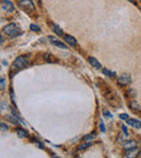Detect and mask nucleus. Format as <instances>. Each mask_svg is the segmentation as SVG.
Returning a JSON list of instances; mask_svg holds the SVG:
<instances>
[{"label": "nucleus", "instance_id": "21", "mask_svg": "<svg viewBox=\"0 0 141 158\" xmlns=\"http://www.w3.org/2000/svg\"><path fill=\"white\" fill-rule=\"evenodd\" d=\"M119 118H120V119L127 120V119H129V116H128V114H120L119 115Z\"/></svg>", "mask_w": 141, "mask_h": 158}, {"label": "nucleus", "instance_id": "23", "mask_svg": "<svg viewBox=\"0 0 141 158\" xmlns=\"http://www.w3.org/2000/svg\"><path fill=\"white\" fill-rule=\"evenodd\" d=\"M0 82H1V88H0V89H1V90H3V89H5V78H3V77L1 78Z\"/></svg>", "mask_w": 141, "mask_h": 158}, {"label": "nucleus", "instance_id": "25", "mask_svg": "<svg viewBox=\"0 0 141 158\" xmlns=\"http://www.w3.org/2000/svg\"><path fill=\"white\" fill-rule=\"evenodd\" d=\"M8 119L11 120V121H12L13 124H17V120H16L15 118H14V117H11V116H8Z\"/></svg>", "mask_w": 141, "mask_h": 158}, {"label": "nucleus", "instance_id": "16", "mask_svg": "<svg viewBox=\"0 0 141 158\" xmlns=\"http://www.w3.org/2000/svg\"><path fill=\"white\" fill-rule=\"evenodd\" d=\"M129 107L132 109V110H139V109H140V106L138 105V103H137V102H134V101L129 103Z\"/></svg>", "mask_w": 141, "mask_h": 158}, {"label": "nucleus", "instance_id": "14", "mask_svg": "<svg viewBox=\"0 0 141 158\" xmlns=\"http://www.w3.org/2000/svg\"><path fill=\"white\" fill-rule=\"evenodd\" d=\"M52 30L54 32V34H57V36H63V35H64L63 30H62V29H61L58 25H54V24H52Z\"/></svg>", "mask_w": 141, "mask_h": 158}, {"label": "nucleus", "instance_id": "15", "mask_svg": "<svg viewBox=\"0 0 141 158\" xmlns=\"http://www.w3.org/2000/svg\"><path fill=\"white\" fill-rule=\"evenodd\" d=\"M103 73H104V74H105L106 76L112 77V78H113V77L116 76V73H115V71H110V69H108V68H104V69H103Z\"/></svg>", "mask_w": 141, "mask_h": 158}, {"label": "nucleus", "instance_id": "29", "mask_svg": "<svg viewBox=\"0 0 141 158\" xmlns=\"http://www.w3.org/2000/svg\"><path fill=\"white\" fill-rule=\"evenodd\" d=\"M128 1H130L131 3H136V1H135V0H128Z\"/></svg>", "mask_w": 141, "mask_h": 158}, {"label": "nucleus", "instance_id": "1", "mask_svg": "<svg viewBox=\"0 0 141 158\" xmlns=\"http://www.w3.org/2000/svg\"><path fill=\"white\" fill-rule=\"evenodd\" d=\"M3 32H5V34L9 35L11 38L17 37L19 35H21L22 34L20 25H19L17 23H10V24L5 25V27H3Z\"/></svg>", "mask_w": 141, "mask_h": 158}, {"label": "nucleus", "instance_id": "9", "mask_svg": "<svg viewBox=\"0 0 141 158\" xmlns=\"http://www.w3.org/2000/svg\"><path fill=\"white\" fill-rule=\"evenodd\" d=\"M126 122L131 127L136 128V129H140L141 128V121L138 119H135V118H129V119H127Z\"/></svg>", "mask_w": 141, "mask_h": 158}, {"label": "nucleus", "instance_id": "7", "mask_svg": "<svg viewBox=\"0 0 141 158\" xmlns=\"http://www.w3.org/2000/svg\"><path fill=\"white\" fill-rule=\"evenodd\" d=\"M139 153H140V151H139L137 147H135V148H132V149L126 152L125 158H137L138 157V155H139Z\"/></svg>", "mask_w": 141, "mask_h": 158}, {"label": "nucleus", "instance_id": "2", "mask_svg": "<svg viewBox=\"0 0 141 158\" xmlns=\"http://www.w3.org/2000/svg\"><path fill=\"white\" fill-rule=\"evenodd\" d=\"M28 64H29V56L28 55H21V56H17L15 59L13 66L15 68L22 69V68H25Z\"/></svg>", "mask_w": 141, "mask_h": 158}, {"label": "nucleus", "instance_id": "6", "mask_svg": "<svg viewBox=\"0 0 141 158\" xmlns=\"http://www.w3.org/2000/svg\"><path fill=\"white\" fill-rule=\"evenodd\" d=\"M49 40H50L51 44H53L55 47H59L61 49H67V47L62 41H60L59 39H57V37H54V36H49Z\"/></svg>", "mask_w": 141, "mask_h": 158}, {"label": "nucleus", "instance_id": "17", "mask_svg": "<svg viewBox=\"0 0 141 158\" xmlns=\"http://www.w3.org/2000/svg\"><path fill=\"white\" fill-rule=\"evenodd\" d=\"M96 138V133H92V134H88V136H85L82 139L85 140V141H92L93 139Z\"/></svg>", "mask_w": 141, "mask_h": 158}, {"label": "nucleus", "instance_id": "13", "mask_svg": "<svg viewBox=\"0 0 141 158\" xmlns=\"http://www.w3.org/2000/svg\"><path fill=\"white\" fill-rule=\"evenodd\" d=\"M43 60L46 61V62H48V63H55L57 62L55 59L50 53H45L43 54Z\"/></svg>", "mask_w": 141, "mask_h": 158}, {"label": "nucleus", "instance_id": "11", "mask_svg": "<svg viewBox=\"0 0 141 158\" xmlns=\"http://www.w3.org/2000/svg\"><path fill=\"white\" fill-rule=\"evenodd\" d=\"M89 62H90V64H91L94 68H97V69H101V68H102V65L100 64V62H98L97 59L90 56V58H89Z\"/></svg>", "mask_w": 141, "mask_h": 158}, {"label": "nucleus", "instance_id": "28", "mask_svg": "<svg viewBox=\"0 0 141 158\" xmlns=\"http://www.w3.org/2000/svg\"><path fill=\"white\" fill-rule=\"evenodd\" d=\"M3 44V36H1V44Z\"/></svg>", "mask_w": 141, "mask_h": 158}, {"label": "nucleus", "instance_id": "31", "mask_svg": "<svg viewBox=\"0 0 141 158\" xmlns=\"http://www.w3.org/2000/svg\"><path fill=\"white\" fill-rule=\"evenodd\" d=\"M54 158H59V157H54Z\"/></svg>", "mask_w": 141, "mask_h": 158}, {"label": "nucleus", "instance_id": "12", "mask_svg": "<svg viewBox=\"0 0 141 158\" xmlns=\"http://www.w3.org/2000/svg\"><path fill=\"white\" fill-rule=\"evenodd\" d=\"M15 131L16 133H17V136H20V138H28L29 136L28 132L26 130H24V129H22V128H17Z\"/></svg>", "mask_w": 141, "mask_h": 158}, {"label": "nucleus", "instance_id": "30", "mask_svg": "<svg viewBox=\"0 0 141 158\" xmlns=\"http://www.w3.org/2000/svg\"><path fill=\"white\" fill-rule=\"evenodd\" d=\"M139 155H140V157H141V151H140V153H139Z\"/></svg>", "mask_w": 141, "mask_h": 158}, {"label": "nucleus", "instance_id": "22", "mask_svg": "<svg viewBox=\"0 0 141 158\" xmlns=\"http://www.w3.org/2000/svg\"><path fill=\"white\" fill-rule=\"evenodd\" d=\"M0 128H1V131L8 130V126L5 125V122H1V124H0Z\"/></svg>", "mask_w": 141, "mask_h": 158}, {"label": "nucleus", "instance_id": "20", "mask_svg": "<svg viewBox=\"0 0 141 158\" xmlns=\"http://www.w3.org/2000/svg\"><path fill=\"white\" fill-rule=\"evenodd\" d=\"M128 94H129V97H131V98H135L136 97V91L134 90V89H129V91H128Z\"/></svg>", "mask_w": 141, "mask_h": 158}, {"label": "nucleus", "instance_id": "10", "mask_svg": "<svg viewBox=\"0 0 141 158\" xmlns=\"http://www.w3.org/2000/svg\"><path fill=\"white\" fill-rule=\"evenodd\" d=\"M64 38H65V41H66L69 44H70L72 47H75V46H77V40H76L73 36H70V35H65Z\"/></svg>", "mask_w": 141, "mask_h": 158}, {"label": "nucleus", "instance_id": "18", "mask_svg": "<svg viewBox=\"0 0 141 158\" xmlns=\"http://www.w3.org/2000/svg\"><path fill=\"white\" fill-rule=\"evenodd\" d=\"M91 145V143L90 142H88V143H85V144H81L78 146V151H84V149H86L87 147H89Z\"/></svg>", "mask_w": 141, "mask_h": 158}, {"label": "nucleus", "instance_id": "8", "mask_svg": "<svg viewBox=\"0 0 141 158\" xmlns=\"http://www.w3.org/2000/svg\"><path fill=\"white\" fill-rule=\"evenodd\" d=\"M135 147H137V142H136V140H128V141H126L124 143V149L126 152L132 149V148H135Z\"/></svg>", "mask_w": 141, "mask_h": 158}, {"label": "nucleus", "instance_id": "19", "mask_svg": "<svg viewBox=\"0 0 141 158\" xmlns=\"http://www.w3.org/2000/svg\"><path fill=\"white\" fill-rule=\"evenodd\" d=\"M29 28H31V30H34V32H40V27L36 24H31Z\"/></svg>", "mask_w": 141, "mask_h": 158}, {"label": "nucleus", "instance_id": "5", "mask_svg": "<svg viewBox=\"0 0 141 158\" xmlns=\"http://www.w3.org/2000/svg\"><path fill=\"white\" fill-rule=\"evenodd\" d=\"M1 9L5 10V12H8V13H12L15 10L14 5L11 2L10 0H2L1 1Z\"/></svg>", "mask_w": 141, "mask_h": 158}, {"label": "nucleus", "instance_id": "3", "mask_svg": "<svg viewBox=\"0 0 141 158\" xmlns=\"http://www.w3.org/2000/svg\"><path fill=\"white\" fill-rule=\"evenodd\" d=\"M130 82H131V76H130L129 74H126V73L122 74L118 77V79H117V83H118L119 86H122V87L128 86Z\"/></svg>", "mask_w": 141, "mask_h": 158}, {"label": "nucleus", "instance_id": "27", "mask_svg": "<svg viewBox=\"0 0 141 158\" xmlns=\"http://www.w3.org/2000/svg\"><path fill=\"white\" fill-rule=\"evenodd\" d=\"M123 130H124V132H125V133H127V131H128V130H127V128H126V127H125V126H123Z\"/></svg>", "mask_w": 141, "mask_h": 158}, {"label": "nucleus", "instance_id": "26", "mask_svg": "<svg viewBox=\"0 0 141 158\" xmlns=\"http://www.w3.org/2000/svg\"><path fill=\"white\" fill-rule=\"evenodd\" d=\"M100 126H101V131H102V132H105V127H104V124H103L102 120L100 121Z\"/></svg>", "mask_w": 141, "mask_h": 158}, {"label": "nucleus", "instance_id": "32", "mask_svg": "<svg viewBox=\"0 0 141 158\" xmlns=\"http://www.w3.org/2000/svg\"><path fill=\"white\" fill-rule=\"evenodd\" d=\"M140 142H141V141H140Z\"/></svg>", "mask_w": 141, "mask_h": 158}, {"label": "nucleus", "instance_id": "4", "mask_svg": "<svg viewBox=\"0 0 141 158\" xmlns=\"http://www.w3.org/2000/svg\"><path fill=\"white\" fill-rule=\"evenodd\" d=\"M19 6L25 9L26 11L31 12V11H35V6H34V2L33 0H21L19 2Z\"/></svg>", "mask_w": 141, "mask_h": 158}, {"label": "nucleus", "instance_id": "24", "mask_svg": "<svg viewBox=\"0 0 141 158\" xmlns=\"http://www.w3.org/2000/svg\"><path fill=\"white\" fill-rule=\"evenodd\" d=\"M103 113H104V116H106V117H110V118H112V115L110 112H108L106 109H103Z\"/></svg>", "mask_w": 141, "mask_h": 158}]
</instances>
